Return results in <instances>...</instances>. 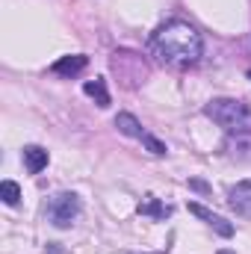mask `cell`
<instances>
[{
    "instance_id": "13",
    "label": "cell",
    "mask_w": 251,
    "mask_h": 254,
    "mask_svg": "<svg viewBox=\"0 0 251 254\" xmlns=\"http://www.w3.org/2000/svg\"><path fill=\"white\" fill-rule=\"evenodd\" d=\"M0 198H3L9 207H15V204L21 201V187H18L15 181H3V184H0Z\"/></svg>"
},
{
    "instance_id": "14",
    "label": "cell",
    "mask_w": 251,
    "mask_h": 254,
    "mask_svg": "<svg viewBox=\"0 0 251 254\" xmlns=\"http://www.w3.org/2000/svg\"><path fill=\"white\" fill-rule=\"evenodd\" d=\"M142 145H145V148H148L154 157H166V145H163L160 139H154L151 133H145V136H142Z\"/></svg>"
},
{
    "instance_id": "11",
    "label": "cell",
    "mask_w": 251,
    "mask_h": 254,
    "mask_svg": "<svg viewBox=\"0 0 251 254\" xmlns=\"http://www.w3.org/2000/svg\"><path fill=\"white\" fill-rule=\"evenodd\" d=\"M116 127H119V133L133 136V139H142V136H145L142 125H139L136 116H130V113H119V116H116Z\"/></svg>"
},
{
    "instance_id": "10",
    "label": "cell",
    "mask_w": 251,
    "mask_h": 254,
    "mask_svg": "<svg viewBox=\"0 0 251 254\" xmlns=\"http://www.w3.org/2000/svg\"><path fill=\"white\" fill-rule=\"evenodd\" d=\"M83 92H86L89 98H95V104H98V107H110L107 80H101V77H95V80H86V83H83Z\"/></svg>"
},
{
    "instance_id": "15",
    "label": "cell",
    "mask_w": 251,
    "mask_h": 254,
    "mask_svg": "<svg viewBox=\"0 0 251 254\" xmlns=\"http://www.w3.org/2000/svg\"><path fill=\"white\" fill-rule=\"evenodd\" d=\"M189 187H192V190H198V192H210V187H207L204 181H198V178H192V181H189Z\"/></svg>"
},
{
    "instance_id": "9",
    "label": "cell",
    "mask_w": 251,
    "mask_h": 254,
    "mask_svg": "<svg viewBox=\"0 0 251 254\" xmlns=\"http://www.w3.org/2000/svg\"><path fill=\"white\" fill-rule=\"evenodd\" d=\"M48 160H51V157H48V151H45L42 145H27V148H24V166H27L30 175H39V172L48 166Z\"/></svg>"
},
{
    "instance_id": "1",
    "label": "cell",
    "mask_w": 251,
    "mask_h": 254,
    "mask_svg": "<svg viewBox=\"0 0 251 254\" xmlns=\"http://www.w3.org/2000/svg\"><path fill=\"white\" fill-rule=\"evenodd\" d=\"M148 48L163 65H192L201 60L204 42H201V33L192 24H187V21H166L163 27H157L151 33Z\"/></svg>"
},
{
    "instance_id": "4",
    "label": "cell",
    "mask_w": 251,
    "mask_h": 254,
    "mask_svg": "<svg viewBox=\"0 0 251 254\" xmlns=\"http://www.w3.org/2000/svg\"><path fill=\"white\" fill-rule=\"evenodd\" d=\"M113 71L125 80V86H139L145 77H148V65L142 57H136V54H127V51H119V54H113Z\"/></svg>"
},
{
    "instance_id": "16",
    "label": "cell",
    "mask_w": 251,
    "mask_h": 254,
    "mask_svg": "<svg viewBox=\"0 0 251 254\" xmlns=\"http://www.w3.org/2000/svg\"><path fill=\"white\" fill-rule=\"evenodd\" d=\"M219 254H234V252H228V249H222V252H219Z\"/></svg>"
},
{
    "instance_id": "12",
    "label": "cell",
    "mask_w": 251,
    "mask_h": 254,
    "mask_svg": "<svg viewBox=\"0 0 251 254\" xmlns=\"http://www.w3.org/2000/svg\"><path fill=\"white\" fill-rule=\"evenodd\" d=\"M228 151H231V157H237V160H251V133L249 136L231 139V142H228Z\"/></svg>"
},
{
    "instance_id": "3",
    "label": "cell",
    "mask_w": 251,
    "mask_h": 254,
    "mask_svg": "<svg viewBox=\"0 0 251 254\" xmlns=\"http://www.w3.org/2000/svg\"><path fill=\"white\" fill-rule=\"evenodd\" d=\"M80 210H83V204H80V198H77L74 192H60V195H54V198L48 201L45 216H48V222H51L54 228L65 231V228H71V225L77 222Z\"/></svg>"
},
{
    "instance_id": "7",
    "label": "cell",
    "mask_w": 251,
    "mask_h": 254,
    "mask_svg": "<svg viewBox=\"0 0 251 254\" xmlns=\"http://www.w3.org/2000/svg\"><path fill=\"white\" fill-rule=\"evenodd\" d=\"M86 65H89V57L74 54V57H63V60H57V63L51 65V71L60 74V77H77L80 71H86Z\"/></svg>"
},
{
    "instance_id": "2",
    "label": "cell",
    "mask_w": 251,
    "mask_h": 254,
    "mask_svg": "<svg viewBox=\"0 0 251 254\" xmlns=\"http://www.w3.org/2000/svg\"><path fill=\"white\" fill-rule=\"evenodd\" d=\"M207 119H213L231 136H249L251 133V107L234 98H216L204 107Z\"/></svg>"
},
{
    "instance_id": "6",
    "label": "cell",
    "mask_w": 251,
    "mask_h": 254,
    "mask_svg": "<svg viewBox=\"0 0 251 254\" xmlns=\"http://www.w3.org/2000/svg\"><path fill=\"white\" fill-rule=\"evenodd\" d=\"M189 213H195L198 219H204V222L219 234V237H225V240H228V237H234V225H231L228 219H222L219 213H213V210H207V207H201V204H189Z\"/></svg>"
},
{
    "instance_id": "8",
    "label": "cell",
    "mask_w": 251,
    "mask_h": 254,
    "mask_svg": "<svg viewBox=\"0 0 251 254\" xmlns=\"http://www.w3.org/2000/svg\"><path fill=\"white\" fill-rule=\"evenodd\" d=\"M139 216H148V219H157V222H163V219H169L172 216V207L169 204H163L160 198H154V195H145L142 201H139Z\"/></svg>"
},
{
    "instance_id": "5",
    "label": "cell",
    "mask_w": 251,
    "mask_h": 254,
    "mask_svg": "<svg viewBox=\"0 0 251 254\" xmlns=\"http://www.w3.org/2000/svg\"><path fill=\"white\" fill-rule=\"evenodd\" d=\"M228 204H231V210L237 216L251 219V181H243V184L231 187L228 190Z\"/></svg>"
}]
</instances>
